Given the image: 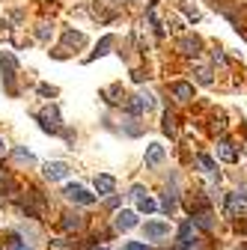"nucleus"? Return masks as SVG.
<instances>
[{"label":"nucleus","mask_w":247,"mask_h":250,"mask_svg":"<svg viewBox=\"0 0 247 250\" xmlns=\"http://www.w3.org/2000/svg\"><path fill=\"white\" fill-rule=\"evenodd\" d=\"M36 119H39V125H42V131L60 134V113H57V107H45L42 113H36Z\"/></svg>","instance_id":"f257e3e1"},{"label":"nucleus","mask_w":247,"mask_h":250,"mask_svg":"<svg viewBox=\"0 0 247 250\" xmlns=\"http://www.w3.org/2000/svg\"><path fill=\"white\" fill-rule=\"evenodd\" d=\"M72 203H81V206H92L96 203V194H89L86 188H81V185H66V191H63Z\"/></svg>","instance_id":"f03ea898"},{"label":"nucleus","mask_w":247,"mask_h":250,"mask_svg":"<svg viewBox=\"0 0 247 250\" xmlns=\"http://www.w3.org/2000/svg\"><path fill=\"white\" fill-rule=\"evenodd\" d=\"M152 107H155V96H152V92H140V96H134V102L128 104L131 113H149Z\"/></svg>","instance_id":"7ed1b4c3"},{"label":"nucleus","mask_w":247,"mask_h":250,"mask_svg":"<svg viewBox=\"0 0 247 250\" xmlns=\"http://www.w3.org/2000/svg\"><path fill=\"white\" fill-rule=\"evenodd\" d=\"M170 92L176 96V102H191L194 99V86L185 83V81H173L170 83Z\"/></svg>","instance_id":"20e7f679"},{"label":"nucleus","mask_w":247,"mask_h":250,"mask_svg":"<svg viewBox=\"0 0 247 250\" xmlns=\"http://www.w3.org/2000/svg\"><path fill=\"white\" fill-rule=\"evenodd\" d=\"M66 176H69V164H63V161H51V164H45V179L60 182V179H66Z\"/></svg>","instance_id":"39448f33"},{"label":"nucleus","mask_w":247,"mask_h":250,"mask_svg":"<svg viewBox=\"0 0 247 250\" xmlns=\"http://www.w3.org/2000/svg\"><path fill=\"white\" fill-rule=\"evenodd\" d=\"M164 161V146L161 143H149L146 149V167H158Z\"/></svg>","instance_id":"423d86ee"},{"label":"nucleus","mask_w":247,"mask_h":250,"mask_svg":"<svg viewBox=\"0 0 247 250\" xmlns=\"http://www.w3.org/2000/svg\"><path fill=\"white\" fill-rule=\"evenodd\" d=\"M137 227V214L134 211H119L116 214V229L119 232H128V229H134Z\"/></svg>","instance_id":"0eeeda50"},{"label":"nucleus","mask_w":247,"mask_h":250,"mask_svg":"<svg viewBox=\"0 0 247 250\" xmlns=\"http://www.w3.org/2000/svg\"><path fill=\"white\" fill-rule=\"evenodd\" d=\"M143 232H146V238L158 241V238H167V235H170V224H158V221H155V224H146Z\"/></svg>","instance_id":"6e6552de"},{"label":"nucleus","mask_w":247,"mask_h":250,"mask_svg":"<svg viewBox=\"0 0 247 250\" xmlns=\"http://www.w3.org/2000/svg\"><path fill=\"white\" fill-rule=\"evenodd\" d=\"M96 191H99V197L113 194L116 191V179L113 176H96Z\"/></svg>","instance_id":"1a4fd4ad"},{"label":"nucleus","mask_w":247,"mask_h":250,"mask_svg":"<svg viewBox=\"0 0 247 250\" xmlns=\"http://www.w3.org/2000/svg\"><path fill=\"white\" fill-rule=\"evenodd\" d=\"M179 51L188 54V57H191V54L197 57V54H200V39H197V36H185V39H179Z\"/></svg>","instance_id":"9d476101"},{"label":"nucleus","mask_w":247,"mask_h":250,"mask_svg":"<svg viewBox=\"0 0 247 250\" xmlns=\"http://www.w3.org/2000/svg\"><path fill=\"white\" fill-rule=\"evenodd\" d=\"M218 155H221L224 161H235V158H238V152H235V146H232L229 140H221V143H218Z\"/></svg>","instance_id":"9b49d317"},{"label":"nucleus","mask_w":247,"mask_h":250,"mask_svg":"<svg viewBox=\"0 0 247 250\" xmlns=\"http://www.w3.org/2000/svg\"><path fill=\"white\" fill-rule=\"evenodd\" d=\"M63 42H66V45H75V48H81V45H86V36H83V33H75V30H66Z\"/></svg>","instance_id":"f8f14e48"},{"label":"nucleus","mask_w":247,"mask_h":250,"mask_svg":"<svg viewBox=\"0 0 247 250\" xmlns=\"http://www.w3.org/2000/svg\"><path fill=\"white\" fill-rule=\"evenodd\" d=\"M63 227H66V229H81V227H83V214H72V211H69L66 221H63Z\"/></svg>","instance_id":"ddd939ff"},{"label":"nucleus","mask_w":247,"mask_h":250,"mask_svg":"<svg viewBox=\"0 0 247 250\" xmlns=\"http://www.w3.org/2000/svg\"><path fill=\"white\" fill-rule=\"evenodd\" d=\"M197 164H200L206 173H218V164H214V161L208 158V155H197Z\"/></svg>","instance_id":"4468645a"},{"label":"nucleus","mask_w":247,"mask_h":250,"mask_svg":"<svg viewBox=\"0 0 247 250\" xmlns=\"http://www.w3.org/2000/svg\"><path fill=\"white\" fill-rule=\"evenodd\" d=\"M51 36H54V27H51V24H39V27H36V39L48 42Z\"/></svg>","instance_id":"2eb2a0df"},{"label":"nucleus","mask_w":247,"mask_h":250,"mask_svg":"<svg viewBox=\"0 0 247 250\" xmlns=\"http://www.w3.org/2000/svg\"><path fill=\"white\" fill-rule=\"evenodd\" d=\"M238 208H244V203H241V200H238L235 194H229V200H226V214L232 217V214H235Z\"/></svg>","instance_id":"dca6fc26"},{"label":"nucleus","mask_w":247,"mask_h":250,"mask_svg":"<svg viewBox=\"0 0 247 250\" xmlns=\"http://www.w3.org/2000/svg\"><path fill=\"white\" fill-rule=\"evenodd\" d=\"M15 158H18L21 164H33V161H36V158H33V155H30L27 149H15Z\"/></svg>","instance_id":"f3484780"},{"label":"nucleus","mask_w":247,"mask_h":250,"mask_svg":"<svg viewBox=\"0 0 247 250\" xmlns=\"http://www.w3.org/2000/svg\"><path fill=\"white\" fill-rule=\"evenodd\" d=\"M191 3H194V0H185V3H182V9L188 12V18H194V21H197V18H200V9H197V6H191Z\"/></svg>","instance_id":"a211bd4d"},{"label":"nucleus","mask_w":247,"mask_h":250,"mask_svg":"<svg viewBox=\"0 0 247 250\" xmlns=\"http://www.w3.org/2000/svg\"><path fill=\"white\" fill-rule=\"evenodd\" d=\"M197 81H200V83H206V86H208V83H211V72H208V69H206V66H200V69H197Z\"/></svg>","instance_id":"6ab92c4d"},{"label":"nucleus","mask_w":247,"mask_h":250,"mask_svg":"<svg viewBox=\"0 0 247 250\" xmlns=\"http://www.w3.org/2000/svg\"><path fill=\"white\" fill-rule=\"evenodd\" d=\"M113 45V36H104L102 39V45H99V51H96V57H102V54H107V48Z\"/></svg>","instance_id":"aec40b11"},{"label":"nucleus","mask_w":247,"mask_h":250,"mask_svg":"<svg viewBox=\"0 0 247 250\" xmlns=\"http://www.w3.org/2000/svg\"><path fill=\"white\" fill-rule=\"evenodd\" d=\"M155 208H158V206H155V200H149V197H146V200H140V211H146V214H149V211H155Z\"/></svg>","instance_id":"412c9836"},{"label":"nucleus","mask_w":247,"mask_h":250,"mask_svg":"<svg viewBox=\"0 0 247 250\" xmlns=\"http://www.w3.org/2000/svg\"><path fill=\"white\" fill-rule=\"evenodd\" d=\"M131 197H134V200H146V188H143V185H134V188H131Z\"/></svg>","instance_id":"4be33fe9"},{"label":"nucleus","mask_w":247,"mask_h":250,"mask_svg":"<svg viewBox=\"0 0 247 250\" xmlns=\"http://www.w3.org/2000/svg\"><path fill=\"white\" fill-rule=\"evenodd\" d=\"M122 250H146V244H137V241H131V244H125Z\"/></svg>","instance_id":"5701e85b"},{"label":"nucleus","mask_w":247,"mask_h":250,"mask_svg":"<svg viewBox=\"0 0 247 250\" xmlns=\"http://www.w3.org/2000/svg\"><path fill=\"white\" fill-rule=\"evenodd\" d=\"M3 152H6V140H3V137H0V155H3Z\"/></svg>","instance_id":"b1692460"},{"label":"nucleus","mask_w":247,"mask_h":250,"mask_svg":"<svg viewBox=\"0 0 247 250\" xmlns=\"http://www.w3.org/2000/svg\"><path fill=\"white\" fill-rule=\"evenodd\" d=\"M96 250H107V247H96Z\"/></svg>","instance_id":"393cba45"},{"label":"nucleus","mask_w":247,"mask_h":250,"mask_svg":"<svg viewBox=\"0 0 247 250\" xmlns=\"http://www.w3.org/2000/svg\"><path fill=\"white\" fill-rule=\"evenodd\" d=\"M113 3H122V0H113Z\"/></svg>","instance_id":"a878e982"}]
</instances>
